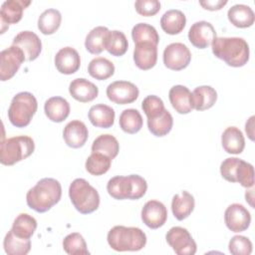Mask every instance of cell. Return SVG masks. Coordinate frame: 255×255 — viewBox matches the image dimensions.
<instances>
[{
    "label": "cell",
    "instance_id": "cell-7",
    "mask_svg": "<svg viewBox=\"0 0 255 255\" xmlns=\"http://www.w3.org/2000/svg\"><path fill=\"white\" fill-rule=\"evenodd\" d=\"M38 109L35 96L29 92H20L15 95L8 109V119L16 128L27 127Z\"/></svg>",
    "mask_w": 255,
    "mask_h": 255
},
{
    "label": "cell",
    "instance_id": "cell-20",
    "mask_svg": "<svg viewBox=\"0 0 255 255\" xmlns=\"http://www.w3.org/2000/svg\"><path fill=\"white\" fill-rule=\"evenodd\" d=\"M70 95L81 103H88L94 101L99 95L98 87L85 78H77L70 83Z\"/></svg>",
    "mask_w": 255,
    "mask_h": 255
},
{
    "label": "cell",
    "instance_id": "cell-15",
    "mask_svg": "<svg viewBox=\"0 0 255 255\" xmlns=\"http://www.w3.org/2000/svg\"><path fill=\"white\" fill-rule=\"evenodd\" d=\"M216 38V31L207 21H198L191 25L188 31L189 42L198 49H205Z\"/></svg>",
    "mask_w": 255,
    "mask_h": 255
},
{
    "label": "cell",
    "instance_id": "cell-33",
    "mask_svg": "<svg viewBox=\"0 0 255 255\" xmlns=\"http://www.w3.org/2000/svg\"><path fill=\"white\" fill-rule=\"evenodd\" d=\"M3 247L8 255H26L31 250V240L16 236L10 229L5 235Z\"/></svg>",
    "mask_w": 255,
    "mask_h": 255
},
{
    "label": "cell",
    "instance_id": "cell-38",
    "mask_svg": "<svg viewBox=\"0 0 255 255\" xmlns=\"http://www.w3.org/2000/svg\"><path fill=\"white\" fill-rule=\"evenodd\" d=\"M131 37L134 44L145 42L157 46L159 42V36L156 29L147 23L135 24L131 30Z\"/></svg>",
    "mask_w": 255,
    "mask_h": 255
},
{
    "label": "cell",
    "instance_id": "cell-14",
    "mask_svg": "<svg viewBox=\"0 0 255 255\" xmlns=\"http://www.w3.org/2000/svg\"><path fill=\"white\" fill-rule=\"evenodd\" d=\"M141 220L151 228L157 229L164 225L167 219V209L165 205L158 200H148L141 209Z\"/></svg>",
    "mask_w": 255,
    "mask_h": 255
},
{
    "label": "cell",
    "instance_id": "cell-44",
    "mask_svg": "<svg viewBox=\"0 0 255 255\" xmlns=\"http://www.w3.org/2000/svg\"><path fill=\"white\" fill-rule=\"evenodd\" d=\"M134 8L141 16H153L160 10V2L157 0H137L134 3Z\"/></svg>",
    "mask_w": 255,
    "mask_h": 255
},
{
    "label": "cell",
    "instance_id": "cell-31",
    "mask_svg": "<svg viewBox=\"0 0 255 255\" xmlns=\"http://www.w3.org/2000/svg\"><path fill=\"white\" fill-rule=\"evenodd\" d=\"M62 15L57 9H47L38 18V29L44 35L54 34L60 27Z\"/></svg>",
    "mask_w": 255,
    "mask_h": 255
},
{
    "label": "cell",
    "instance_id": "cell-12",
    "mask_svg": "<svg viewBox=\"0 0 255 255\" xmlns=\"http://www.w3.org/2000/svg\"><path fill=\"white\" fill-rule=\"evenodd\" d=\"M224 221L232 232L245 231L251 223L250 212L242 204H230L224 212Z\"/></svg>",
    "mask_w": 255,
    "mask_h": 255
},
{
    "label": "cell",
    "instance_id": "cell-18",
    "mask_svg": "<svg viewBox=\"0 0 255 255\" xmlns=\"http://www.w3.org/2000/svg\"><path fill=\"white\" fill-rule=\"evenodd\" d=\"M88 136V128L79 120H74L68 123L63 130V138L66 144L72 148L82 147L86 143Z\"/></svg>",
    "mask_w": 255,
    "mask_h": 255
},
{
    "label": "cell",
    "instance_id": "cell-8",
    "mask_svg": "<svg viewBox=\"0 0 255 255\" xmlns=\"http://www.w3.org/2000/svg\"><path fill=\"white\" fill-rule=\"evenodd\" d=\"M165 239L177 255H193L196 253V243L186 228L171 227L167 231Z\"/></svg>",
    "mask_w": 255,
    "mask_h": 255
},
{
    "label": "cell",
    "instance_id": "cell-30",
    "mask_svg": "<svg viewBox=\"0 0 255 255\" xmlns=\"http://www.w3.org/2000/svg\"><path fill=\"white\" fill-rule=\"evenodd\" d=\"M110 30L104 26H98L92 29L85 40V47L93 55H99L106 50L107 37Z\"/></svg>",
    "mask_w": 255,
    "mask_h": 255
},
{
    "label": "cell",
    "instance_id": "cell-1",
    "mask_svg": "<svg viewBox=\"0 0 255 255\" xmlns=\"http://www.w3.org/2000/svg\"><path fill=\"white\" fill-rule=\"evenodd\" d=\"M62 196L61 183L51 177L40 179L26 194L27 205L39 213L50 210L57 204Z\"/></svg>",
    "mask_w": 255,
    "mask_h": 255
},
{
    "label": "cell",
    "instance_id": "cell-24",
    "mask_svg": "<svg viewBox=\"0 0 255 255\" xmlns=\"http://www.w3.org/2000/svg\"><path fill=\"white\" fill-rule=\"evenodd\" d=\"M115 111L112 107L105 104L94 105L89 110V120L97 128H109L115 123Z\"/></svg>",
    "mask_w": 255,
    "mask_h": 255
},
{
    "label": "cell",
    "instance_id": "cell-21",
    "mask_svg": "<svg viewBox=\"0 0 255 255\" xmlns=\"http://www.w3.org/2000/svg\"><path fill=\"white\" fill-rule=\"evenodd\" d=\"M169 102L178 114H189L193 110L191 92L182 85L173 86L168 93Z\"/></svg>",
    "mask_w": 255,
    "mask_h": 255
},
{
    "label": "cell",
    "instance_id": "cell-45",
    "mask_svg": "<svg viewBox=\"0 0 255 255\" xmlns=\"http://www.w3.org/2000/svg\"><path fill=\"white\" fill-rule=\"evenodd\" d=\"M141 109L144 112L145 116L149 117V116L163 110L164 104H163V101L159 97L150 95L143 99V101L141 103Z\"/></svg>",
    "mask_w": 255,
    "mask_h": 255
},
{
    "label": "cell",
    "instance_id": "cell-19",
    "mask_svg": "<svg viewBox=\"0 0 255 255\" xmlns=\"http://www.w3.org/2000/svg\"><path fill=\"white\" fill-rule=\"evenodd\" d=\"M133 61L140 70L153 68L157 61V46L151 43H136L133 50Z\"/></svg>",
    "mask_w": 255,
    "mask_h": 255
},
{
    "label": "cell",
    "instance_id": "cell-37",
    "mask_svg": "<svg viewBox=\"0 0 255 255\" xmlns=\"http://www.w3.org/2000/svg\"><path fill=\"white\" fill-rule=\"evenodd\" d=\"M128 43L126 35L119 30L110 31L107 37L106 50L115 57H120L128 51Z\"/></svg>",
    "mask_w": 255,
    "mask_h": 255
},
{
    "label": "cell",
    "instance_id": "cell-36",
    "mask_svg": "<svg viewBox=\"0 0 255 255\" xmlns=\"http://www.w3.org/2000/svg\"><path fill=\"white\" fill-rule=\"evenodd\" d=\"M88 72L94 79L103 81L111 78L115 74V66L107 58L98 57L89 63Z\"/></svg>",
    "mask_w": 255,
    "mask_h": 255
},
{
    "label": "cell",
    "instance_id": "cell-46",
    "mask_svg": "<svg viewBox=\"0 0 255 255\" xmlns=\"http://www.w3.org/2000/svg\"><path fill=\"white\" fill-rule=\"evenodd\" d=\"M199 4L206 10L217 11L223 8L227 4V0H206V1H199Z\"/></svg>",
    "mask_w": 255,
    "mask_h": 255
},
{
    "label": "cell",
    "instance_id": "cell-28",
    "mask_svg": "<svg viewBox=\"0 0 255 255\" xmlns=\"http://www.w3.org/2000/svg\"><path fill=\"white\" fill-rule=\"evenodd\" d=\"M191 99L194 110L205 111L214 106L217 100V93L210 86H199L191 93Z\"/></svg>",
    "mask_w": 255,
    "mask_h": 255
},
{
    "label": "cell",
    "instance_id": "cell-16",
    "mask_svg": "<svg viewBox=\"0 0 255 255\" xmlns=\"http://www.w3.org/2000/svg\"><path fill=\"white\" fill-rule=\"evenodd\" d=\"M55 66L61 74L72 75L76 73L81 66V58L78 51L72 47L60 49L55 56Z\"/></svg>",
    "mask_w": 255,
    "mask_h": 255
},
{
    "label": "cell",
    "instance_id": "cell-6",
    "mask_svg": "<svg viewBox=\"0 0 255 255\" xmlns=\"http://www.w3.org/2000/svg\"><path fill=\"white\" fill-rule=\"evenodd\" d=\"M35 149L32 137L17 135L2 139L0 144V162L3 165H13L29 157Z\"/></svg>",
    "mask_w": 255,
    "mask_h": 255
},
{
    "label": "cell",
    "instance_id": "cell-43",
    "mask_svg": "<svg viewBox=\"0 0 255 255\" xmlns=\"http://www.w3.org/2000/svg\"><path fill=\"white\" fill-rule=\"evenodd\" d=\"M240 158L228 157L220 164V173L222 177L229 182H236V171Z\"/></svg>",
    "mask_w": 255,
    "mask_h": 255
},
{
    "label": "cell",
    "instance_id": "cell-41",
    "mask_svg": "<svg viewBox=\"0 0 255 255\" xmlns=\"http://www.w3.org/2000/svg\"><path fill=\"white\" fill-rule=\"evenodd\" d=\"M236 182L246 188L254 185V168L251 163L240 159L236 171Z\"/></svg>",
    "mask_w": 255,
    "mask_h": 255
},
{
    "label": "cell",
    "instance_id": "cell-5",
    "mask_svg": "<svg viewBox=\"0 0 255 255\" xmlns=\"http://www.w3.org/2000/svg\"><path fill=\"white\" fill-rule=\"evenodd\" d=\"M69 196L74 207L82 214L92 213L99 208V192L84 178H76L72 181Z\"/></svg>",
    "mask_w": 255,
    "mask_h": 255
},
{
    "label": "cell",
    "instance_id": "cell-17",
    "mask_svg": "<svg viewBox=\"0 0 255 255\" xmlns=\"http://www.w3.org/2000/svg\"><path fill=\"white\" fill-rule=\"evenodd\" d=\"M31 4V1L25 0H7L3 2L0 10L1 18V34L5 32V25L8 27L9 24L18 23L23 16V11L26 7Z\"/></svg>",
    "mask_w": 255,
    "mask_h": 255
},
{
    "label": "cell",
    "instance_id": "cell-35",
    "mask_svg": "<svg viewBox=\"0 0 255 255\" xmlns=\"http://www.w3.org/2000/svg\"><path fill=\"white\" fill-rule=\"evenodd\" d=\"M37 228L36 219L28 213H20L14 220L11 230L13 233L24 239H30Z\"/></svg>",
    "mask_w": 255,
    "mask_h": 255
},
{
    "label": "cell",
    "instance_id": "cell-11",
    "mask_svg": "<svg viewBox=\"0 0 255 255\" xmlns=\"http://www.w3.org/2000/svg\"><path fill=\"white\" fill-rule=\"evenodd\" d=\"M107 97L110 101L118 105H127L133 103L139 95L137 87L131 82L116 81L107 88Z\"/></svg>",
    "mask_w": 255,
    "mask_h": 255
},
{
    "label": "cell",
    "instance_id": "cell-34",
    "mask_svg": "<svg viewBox=\"0 0 255 255\" xmlns=\"http://www.w3.org/2000/svg\"><path fill=\"white\" fill-rule=\"evenodd\" d=\"M119 124L121 128L127 133H136L140 130L143 125V120L140 113L135 109H127L120 115Z\"/></svg>",
    "mask_w": 255,
    "mask_h": 255
},
{
    "label": "cell",
    "instance_id": "cell-29",
    "mask_svg": "<svg viewBox=\"0 0 255 255\" xmlns=\"http://www.w3.org/2000/svg\"><path fill=\"white\" fill-rule=\"evenodd\" d=\"M228 20L237 28H247L254 24L255 15L250 6L236 4L229 8L227 12Z\"/></svg>",
    "mask_w": 255,
    "mask_h": 255
},
{
    "label": "cell",
    "instance_id": "cell-47",
    "mask_svg": "<svg viewBox=\"0 0 255 255\" xmlns=\"http://www.w3.org/2000/svg\"><path fill=\"white\" fill-rule=\"evenodd\" d=\"M254 119L255 117L252 116L250 117V119L248 120V122H246V125H245V130H246V133L247 135L249 136V138L251 140H254V131H253V127H254Z\"/></svg>",
    "mask_w": 255,
    "mask_h": 255
},
{
    "label": "cell",
    "instance_id": "cell-39",
    "mask_svg": "<svg viewBox=\"0 0 255 255\" xmlns=\"http://www.w3.org/2000/svg\"><path fill=\"white\" fill-rule=\"evenodd\" d=\"M112 158L100 153V152H92L91 155L87 158L85 167L86 170L92 175H102L105 174L111 167Z\"/></svg>",
    "mask_w": 255,
    "mask_h": 255
},
{
    "label": "cell",
    "instance_id": "cell-22",
    "mask_svg": "<svg viewBox=\"0 0 255 255\" xmlns=\"http://www.w3.org/2000/svg\"><path fill=\"white\" fill-rule=\"evenodd\" d=\"M172 126H173L172 116L165 108L147 117L148 130L155 136L166 135L171 130Z\"/></svg>",
    "mask_w": 255,
    "mask_h": 255
},
{
    "label": "cell",
    "instance_id": "cell-27",
    "mask_svg": "<svg viewBox=\"0 0 255 255\" xmlns=\"http://www.w3.org/2000/svg\"><path fill=\"white\" fill-rule=\"evenodd\" d=\"M186 17L184 13L177 9L167 10L160 18L161 29L169 35L179 34L185 27Z\"/></svg>",
    "mask_w": 255,
    "mask_h": 255
},
{
    "label": "cell",
    "instance_id": "cell-26",
    "mask_svg": "<svg viewBox=\"0 0 255 255\" xmlns=\"http://www.w3.org/2000/svg\"><path fill=\"white\" fill-rule=\"evenodd\" d=\"M194 197L188 191L182 190L180 193H177L172 197L171 210L174 217L181 221L191 214L194 209Z\"/></svg>",
    "mask_w": 255,
    "mask_h": 255
},
{
    "label": "cell",
    "instance_id": "cell-23",
    "mask_svg": "<svg viewBox=\"0 0 255 255\" xmlns=\"http://www.w3.org/2000/svg\"><path fill=\"white\" fill-rule=\"evenodd\" d=\"M70 104L62 97H52L45 102L44 112L47 118L54 123H62L70 115Z\"/></svg>",
    "mask_w": 255,
    "mask_h": 255
},
{
    "label": "cell",
    "instance_id": "cell-3",
    "mask_svg": "<svg viewBox=\"0 0 255 255\" xmlns=\"http://www.w3.org/2000/svg\"><path fill=\"white\" fill-rule=\"evenodd\" d=\"M147 189V183L143 177L137 174L128 176L117 175L112 177L107 184L109 194L118 200L141 198Z\"/></svg>",
    "mask_w": 255,
    "mask_h": 255
},
{
    "label": "cell",
    "instance_id": "cell-10",
    "mask_svg": "<svg viewBox=\"0 0 255 255\" xmlns=\"http://www.w3.org/2000/svg\"><path fill=\"white\" fill-rule=\"evenodd\" d=\"M163 64L172 71L185 69L191 61V53L186 45L182 43H171L163 51Z\"/></svg>",
    "mask_w": 255,
    "mask_h": 255
},
{
    "label": "cell",
    "instance_id": "cell-9",
    "mask_svg": "<svg viewBox=\"0 0 255 255\" xmlns=\"http://www.w3.org/2000/svg\"><path fill=\"white\" fill-rule=\"evenodd\" d=\"M25 60L23 51L17 46L11 45L2 50L0 53V80L5 82L14 77Z\"/></svg>",
    "mask_w": 255,
    "mask_h": 255
},
{
    "label": "cell",
    "instance_id": "cell-32",
    "mask_svg": "<svg viewBox=\"0 0 255 255\" xmlns=\"http://www.w3.org/2000/svg\"><path fill=\"white\" fill-rule=\"evenodd\" d=\"M120 151V143L118 139L109 133L99 135L92 144V152L103 153L112 159L115 158Z\"/></svg>",
    "mask_w": 255,
    "mask_h": 255
},
{
    "label": "cell",
    "instance_id": "cell-13",
    "mask_svg": "<svg viewBox=\"0 0 255 255\" xmlns=\"http://www.w3.org/2000/svg\"><path fill=\"white\" fill-rule=\"evenodd\" d=\"M12 45L19 47L26 58V61L36 60L42 51V42L37 34L32 31H22L18 33L13 41Z\"/></svg>",
    "mask_w": 255,
    "mask_h": 255
},
{
    "label": "cell",
    "instance_id": "cell-2",
    "mask_svg": "<svg viewBox=\"0 0 255 255\" xmlns=\"http://www.w3.org/2000/svg\"><path fill=\"white\" fill-rule=\"evenodd\" d=\"M213 55L228 66L239 68L249 61V45L240 37H216L212 43Z\"/></svg>",
    "mask_w": 255,
    "mask_h": 255
},
{
    "label": "cell",
    "instance_id": "cell-40",
    "mask_svg": "<svg viewBox=\"0 0 255 255\" xmlns=\"http://www.w3.org/2000/svg\"><path fill=\"white\" fill-rule=\"evenodd\" d=\"M63 248L70 255H87L90 253L84 237L78 232L70 233L64 238Z\"/></svg>",
    "mask_w": 255,
    "mask_h": 255
},
{
    "label": "cell",
    "instance_id": "cell-42",
    "mask_svg": "<svg viewBox=\"0 0 255 255\" xmlns=\"http://www.w3.org/2000/svg\"><path fill=\"white\" fill-rule=\"evenodd\" d=\"M228 249L233 255H250L252 253V242L245 236L235 235L230 239Z\"/></svg>",
    "mask_w": 255,
    "mask_h": 255
},
{
    "label": "cell",
    "instance_id": "cell-4",
    "mask_svg": "<svg viewBox=\"0 0 255 255\" xmlns=\"http://www.w3.org/2000/svg\"><path fill=\"white\" fill-rule=\"evenodd\" d=\"M110 247L118 252L139 251L146 244V235L138 227L114 226L107 236Z\"/></svg>",
    "mask_w": 255,
    "mask_h": 255
},
{
    "label": "cell",
    "instance_id": "cell-25",
    "mask_svg": "<svg viewBox=\"0 0 255 255\" xmlns=\"http://www.w3.org/2000/svg\"><path fill=\"white\" fill-rule=\"evenodd\" d=\"M221 143L227 153L239 154L245 147V138L238 128L228 127L222 132Z\"/></svg>",
    "mask_w": 255,
    "mask_h": 255
}]
</instances>
